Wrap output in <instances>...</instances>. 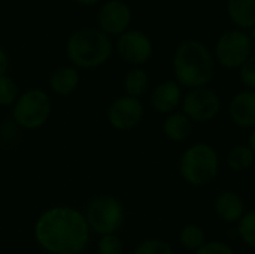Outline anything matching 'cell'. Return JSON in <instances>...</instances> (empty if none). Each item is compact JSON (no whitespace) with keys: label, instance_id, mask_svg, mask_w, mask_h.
I'll list each match as a JSON object with an SVG mask.
<instances>
[{"label":"cell","instance_id":"1","mask_svg":"<svg viewBox=\"0 0 255 254\" xmlns=\"http://www.w3.org/2000/svg\"><path fill=\"white\" fill-rule=\"evenodd\" d=\"M33 234L37 246L49 254L84 253L91 237L84 213L69 205H55L40 213Z\"/></svg>","mask_w":255,"mask_h":254},{"label":"cell","instance_id":"2","mask_svg":"<svg viewBox=\"0 0 255 254\" xmlns=\"http://www.w3.org/2000/svg\"><path fill=\"white\" fill-rule=\"evenodd\" d=\"M175 81L188 90L208 87L214 78L215 58L209 48L196 39L181 42L173 54Z\"/></svg>","mask_w":255,"mask_h":254},{"label":"cell","instance_id":"3","mask_svg":"<svg viewBox=\"0 0 255 254\" xmlns=\"http://www.w3.org/2000/svg\"><path fill=\"white\" fill-rule=\"evenodd\" d=\"M112 52L111 37L96 27L78 28L70 33L66 42V55L76 69H97L111 60Z\"/></svg>","mask_w":255,"mask_h":254},{"label":"cell","instance_id":"4","mask_svg":"<svg viewBox=\"0 0 255 254\" xmlns=\"http://www.w3.org/2000/svg\"><path fill=\"white\" fill-rule=\"evenodd\" d=\"M220 156L208 142L190 145L179 159V174L182 180L193 187L211 184L220 172Z\"/></svg>","mask_w":255,"mask_h":254},{"label":"cell","instance_id":"5","mask_svg":"<svg viewBox=\"0 0 255 254\" xmlns=\"http://www.w3.org/2000/svg\"><path fill=\"white\" fill-rule=\"evenodd\" d=\"M84 216L91 234H97L99 237L118 234L126 222L124 205L112 195H97L91 198L85 207Z\"/></svg>","mask_w":255,"mask_h":254},{"label":"cell","instance_id":"6","mask_svg":"<svg viewBox=\"0 0 255 254\" xmlns=\"http://www.w3.org/2000/svg\"><path fill=\"white\" fill-rule=\"evenodd\" d=\"M52 114V102L42 88H30L19 94L12 106L13 123L24 130H37L43 127Z\"/></svg>","mask_w":255,"mask_h":254},{"label":"cell","instance_id":"7","mask_svg":"<svg viewBox=\"0 0 255 254\" xmlns=\"http://www.w3.org/2000/svg\"><path fill=\"white\" fill-rule=\"evenodd\" d=\"M251 49L253 40L245 31L229 30L217 40L214 58L224 69H239L251 57Z\"/></svg>","mask_w":255,"mask_h":254},{"label":"cell","instance_id":"8","mask_svg":"<svg viewBox=\"0 0 255 254\" xmlns=\"http://www.w3.org/2000/svg\"><path fill=\"white\" fill-rule=\"evenodd\" d=\"M221 99L209 87H199L188 90L181 102V111L193 123H209L220 114Z\"/></svg>","mask_w":255,"mask_h":254},{"label":"cell","instance_id":"9","mask_svg":"<svg viewBox=\"0 0 255 254\" xmlns=\"http://www.w3.org/2000/svg\"><path fill=\"white\" fill-rule=\"evenodd\" d=\"M145 117V106L140 99L130 96H120L111 102L106 111L108 123L118 132L136 129Z\"/></svg>","mask_w":255,"mask_h":254},{"label":"cell","instance_id":"10","mask_svg":"<svg viewBox=\"0 0 255 254\" xmlns=\"http://www.w3.org/2000/svg\"><path fill=\"white\" fill-rule=\"evenodd\" d=\"M115 48L120 58L134 67L148 63L154 54L151 37L140 30H127L121 36H118Z\"/></svg>","mask_w":255,"mask_h":254},{"label":"cell","instance_id":"11","mask_svg":"<svg viewBox=\"0 0 255 254\" xmlns=\"http://www.w3.org/2000/svg\"><path fill=\"white\" fill-rule=\"evenodd\" d=\"M131 9L123 0H109L103 3L97 12V24L99 30L105 34L111 36H121L127 30H130L131 24Z\"/></svg>","mask_w":255,"mask_h":254},{"label":"cell","instance_id":"12","mask_svg":"<svg viewBox=\"0 0 255 254\" xmlns=\"http://www.w3.org/2000/svg\"><path fill=\"white\" fill-rule=\"evenodd\" d=\"M182 97V87L175 79H169L155 85V88L151 91L149 102L157 114L169 115L181 108Z\"/></svg>","mask_w":255,"mask_h":254},{"label":"cell","instance_id":"13","mask_svg":"<svg viewBox=\"0 0 255 254\" xmlns=\"http://www.w3.org/2000/svg\"><path fill=\"white\" fill-rule=\"evenodd\" d=\"M230 121L241 129H255V91L242 90L229 103Z\"/></svg>","mask_w":255,"mask_h":254},{"label":"cell","instance_id":"14","mask_svg":"<svg viewBox=\"0 0 255 254\" xmlns=\"http://www.w3.org/2000/svg\"><path fill=\"white\" fill-rule=\"evenodd\" d=\"M214 210L220 220L229 225H238L247 213L242 196L235 190H223L214 201Z\"/></svg>","mask_w":255,"mask_h":254},{"label":"cell","instance_id":"15","mask_svg":"<svg viewBox=\"0 0 255 254\" xmlns=\"http://www.w3.org/2000/svg\"><path fill=\"white\" fill-rule=\"evenodd\" d=\"M79 81H81V76L76 67H73L72 64L61 66L52 72L49 78V88L54 94L67 97L78 90Z\"/></svg>","mask_w":255,"mask_h":254},{"label":"cell","instance_id":"16","mask_svg":"<svg viewBox=\"0 0 255 254\" xmlns=\"http://www.w3.org/2000/svg\"><path fill=\"white\" fill-rule=\"evenodd\" d=\"M193 132V121L182 112L175 111L166 115L163 121V133L172 142H184Z\"/></svg>","mask_w":255,"mask_h":254},{"label":"cell","instance_id":"17","mask_svg":"<svg viewBox=\"0 0 255 254\" xmlns=\"http://www.w3.org/2000/svg\"><path fill=\"white\" fill-rule=\"evenodd\" d=\"M227 13L238 30L255 27V0H227Z\"/></svg>","mask_w":255,"mask_h":254},{"label":"cell","instance_id":"18","mask_svg":"<svg viewBox=\"0 0 255 254\" xmlns=\"http://www.w3.org/2000/svg\"><path fill=\"white\" fill-rule=\"evenodd\" d=\"M255 156L248 144L233 145L226 156V163L233 172H245L253 168Z\"/></svg>","mask_w":255,"mask_h":254},{"label":"cell","instance_id":"19","mask_svg":"<svg viewBox=\"0 0 255 254\" xmlns=\"http://www.w3.org/2000/svg\"><path fill=\"white\" fill-rule=\"evenodd\" d=\"M123 87H124L126 96L140 99L143 94H146L149 88V75L142 67H133L126 73Z\"/></svg>","mask_w":255,"mask_h":254},{"label":"cell","instance_id":"20","mask_svg":"<svg viewBox=\"0 0 255 254\" xmlns=\"http://www.w3.org/2000/svg\"><path fill=\"white\" fill-rule=\"evenodd\" d=\"M206 241V232L197 223H188L179 232V244L190 252H197Z\"/></svg>","mask_w":255,"mask_h":254},{"label":"cell","instance_id":"21","mask_svg":"<svg viewBox=\"0 0 255 254\" xmlns=\"http://www.w3.org/2000/svg\"><path fill=\"white\" fill-rule=\"evenodd\" d=\"M236 226V232L241 241L255 250V210L247 211Z\"/></svg>","mask_w":255,"mask_h":254},{"label":"cell","instance_id":"22","mask_svg":"<svg viewBox=\"0 0 255 254\" xmlns=\"http://www.w3.org/2000/svg\"><path fill=\"white\" fill-rule=\"evenodd\" d=\"M19 88L15 79L9 75L0 76V106L12 108L16 99L19 97Z\"/></svg>","mask_w":255,"mask_h":254},{"label":"cell","instance_id":"23","mask_svg":"<svg viewBox=\"0 0 255 254\" xmlns=\"http://www.w3.org/2000/svg\"><path fill=\"white\" fill-rule=\"evenodd\" d=\"M133 254H173V249L161 238H148L134 249Z\"/></svg>","mask_w":255,"mask_h":254},{"label":"cell","instance_id":"24","mask_svg":"<svg viewBox=\"0 0 255 254\" xmlns=\"http://www.w3.org/2000/svg\"><path fill=\"white\" fill-rule=\"evenodd\" d=\"M124 244L118 234H109L99 237L97 254H123Z\"/></svg>","mask_w":255,"mask_h":254},{"label":"cell","instance_id":"25","mask_svg":"<svg viewBox=\"0 0 255 254\" xmlns=\"http://www.w3.org/2000/svg\"><path fill=\"white\" fill-rule=\"evenodd\" d=\"M241 82L245 85V90L255 91V55H251L241 67H239Z\"/></svg>","mask_w":255,"mask_h":254},{"label":"cell","instance_id":"26","mask_svg":"<svg viewBox=\"0 0 255 254\" xmlns=\"http://www.w3.org/2000/svg\"><path fill=\"white\" fill-rule=\"evenodd\" d=\"M194 254H235V250L230 244L218 240L206 241Z\"/></svg>","mask_w":255,"mask_h":254},{"label":"cell","instance_id":"27","mask_svg":"<svg viewBox=\"0 0 255 254\" xmlns=\"http://www.w3.org/2000/svg\"><path fill=\"white\" fill-rule=\"evenodd\" d=\"M9 66H10L9 55H7V52H6L3 48H0V76H3V75H7Z\"/></svg>","mask_w":255,"mask_h":254},{"label":"cell","instance_id":"28","mask_svg":"<svg viewBox=\"0 0 255 254\" xmlns=\"http://www.w3.org/2000/svg\"><path fill=\"white\" fill-rule=\"evenodd\" d=\"M75 3H78V4H81V6H94V4H97L100 0H73Z\"/></svg>","mask_w":255,"mask_h":254},{"label":"cell","instance_id":"29","mask_svg":"<svg viewBox=\"0 0 255 254\" xmlns=\"http://www.w3.org/2000/svg\"><path fill=\"white\" fill-rule=\"evenodd\" d=\"M248 145H250V148L253 150V153H254V156H255V129H253V130H251V133H250Z\"/></svg>","mask_w":255,"mask_h":254},{"label":"cell","instance_id":"30","mask_svg":"<svg viewBox=\"0 0 255 254\" xmlns=\"http://www.w3.org/2000/svg\"><path fill=\"white\" fill-rule=\"evenodd\" d=\"M250 37H251V40H254L255 42V27L251 28V36H250Z\"/></svg>","mask_w":255,"mask_h":254}]
</instances>
